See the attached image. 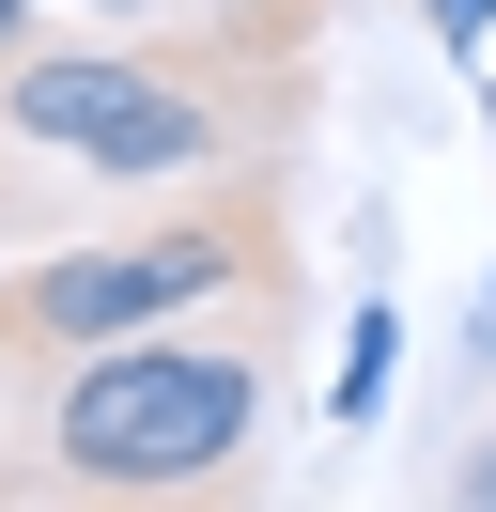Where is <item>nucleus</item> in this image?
<instances>
[{
  "label": "nucleus",
  "mask_w": 496,
  "mask_h": 512,
  "mask_svg": "<svg viewBox=\"0 0 496 512\" xmlns=\"http://www.w3.org/2000/svg\"><path fill=\"white\" fill-rule=\"evenodd\" d=\"M279 125V94H233V63H171V47H16L0 78V140L93 171V187H202Z\"/></svg>",
  "instance_id": "2"
},
{
  "label": "nucleus",
  "mask_w": 496,
  "mask_h": 512,
  "mask_svg": "<svg viewBox=\"0 0 496 512\" xmlns=\"http://www.w3.org/2000/svg\"><path fill=\"white\" fill-rule=\"evenodd\" d=\"M481 311H496V280H481Z\"/></svg>",
  "instance_id": "8"
},
{
  "label": "nucleus",
  "mask_w": 496,
  "mask_h": 512,
  "mask_svg": "<svg viewBox=\"0 0 496 512\" xmlns=\"http://www.w3.org/2000/svg\"><path fill=\"white\" fill-rule=\"evenodd\" d=\"M388 373H403V311L372 295V311L341 326V373H326V419H341V435H372V404H388Z\"/></svg>",
  "instance_id": "4"
},
{
  "label": "nucleus",
  "mask_w": 496,
  "mask_h": 512,
  "mask_svg": "<svg viewBox=\"0 0 496 512\" xmlns=\"http://www.w3.org/2000/svg\"><path fill=\"white\" fill-rule=\"evenodd\" d=\"M62 497H233L264 481V326L248 342H93L47 388Z\"/></svg>",
  "instance_id": "1"
},
{
  "label": "nucleus",
  "mask_w": 496,
  "mask_h": 512,
  "mask_svg": "<svg viewBox=\"0 0 496 512\" xmlns=\"http://www.w3.org/2000/svg\"><path fill=\"white\" fill-rule=\"evenodd\" d=\"M279 280V218L264 202H202V218H155V233H93V249H47L0 280V357H93V342H140V326H186L202 295Z\"/></svg>",
  "instance_id": "3"
},
{
  "label": "nucleus",
  "mask_w": 496,
  "mask_h": 512,
  "mask_svg": "<svg viewBox=\"0 0 496 512\" xmlns=\"http://www.w3.org/2000/svg\"><path fill=\"white\" fill-rule=\"evenodd\" d=\"M419 16H434V47H450V63H481V47H496V0H419Z\"/></svg>",
  "instance_id": "5"
},
{
  "label": "nucleus",
  "mask_w": 496,
  "mask_h": 512,
  "mask_svg": "<svg viewBox=\"0 0 496 512\" xmlns=\"http://www.w3.org/2000/svg\"><path fill=\"white\" fill-rule=\"evenodd\" d=\"M434 497H450V512H496V435H465V450H450V481H434Z\"/></svg>",
  "instance_id": "6"
},
{
  "label": "nucleus",
  "mask_w": 496,
  "mask_h": 512,
  "mask_svg": "<svg viewBox=\"0 0 496 512\" xmlns=\"http://www.w3.org/2000/svg\"><path fill=\"white\" fill-rule=\"evenodd\" d=\"M16 47H31V0H0V63H16Z\"/></svg>",
  "instance_id": "7"
}]
</instances>
